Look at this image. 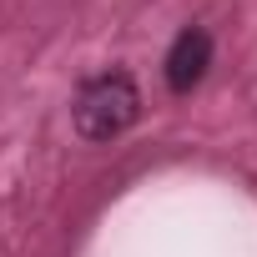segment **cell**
I'll return each instance as SVG.
<instances>
[{
    "mask_svg": "<svg viewBox=\"0 0 257 257\" xmlns=\"http://www.w3.org/2000/svg\"><path fill=\"white\" fill-rule=\"evenodd\" d=\"M137 121H142V86L126 66H106V71L86 76L71 101V132L86 147H106V142L126 137Z\"/></svg>",
    "mask_w": 257,
    "mask_h": 257,
    "instance_id": "cell-1",
    "label": "cell"
},
{
    "mask_svg": "<svg viewBox=\"0 0 257 257\" xmlns=\"http://www.w3.org/2000/svg\"><path fill=\"white\" fill-rule=\"evenodd\" d=\"M212 61H217V41H212V31L197 26V21L182 26V31L172 36L167 56H162V81H167V91H172V96H192V91L207 81Z\"/></svg>",
    "mask_w": 257,
    "mask_h": 257,
    "instance_id": "cell-2",
    "label": "cell"
}]
</instances>
